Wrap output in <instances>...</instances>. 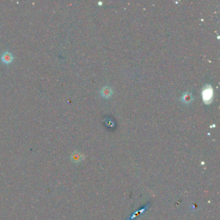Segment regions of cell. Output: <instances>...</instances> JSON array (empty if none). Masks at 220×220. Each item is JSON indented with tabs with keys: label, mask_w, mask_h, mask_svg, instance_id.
I'll list each match as a JSON object with an SVG mask.
<instances>
[{
	"label": "cell",
	"mask_w": 220,
	"mask_h": 220,
	"mask_svg": "<svg viewBox=\"0 0 220 220\" xmlns=\"http://www.w3.org/2000/svg\"><path fill=\"white\" fill-rule=\"evenodd\" d=\"M1 60L3 63L5 64H10L14 60V56L9 51L4 52L1 56Z\"/></svg>",
	"instance_id": "6da1fadb"
},
{
	"label": "cell",
	"mask_w": 220,
	"mask_h": 220,
	"mask_svg": "<svg viewBox=\"0 0 220 220\" xmlns=\"http://www.w3.org/2000/svg\"><path fill=\"white\" fill-rule=\"evenodd\" d=\"M101 94L104 97H109L111 95V90L108 87H105L103 89L102 91H101Z\"/></svg>",
	"instance_id": "7a4b0ae2"
},
{
	"label": "cell",
	"mask_w": 220,
	"mask_h": 220,
	"mask_svg": "<svg viewBox=\"0 0 220 220\" xmlns=\"http://www.w3.org/2000/svg\"><path fill=\"white\" fill-rule=\"evenodd\" d=\"M191 100V95H190V94H186V95L184 96V101H186V102H188V101H190Z\"/></svg>",
	"instance_id": "3957f363"
}]
</instances>
